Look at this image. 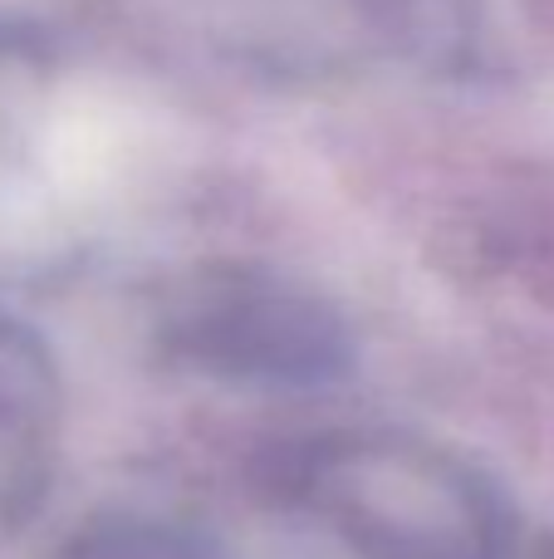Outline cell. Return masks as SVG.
I'll return each instance as SVG.
<instances>
[{"label":"cell","mask_w":554,"mask_h":559,"mask_svg":"<svg viewBox=\"0 0 554 559\" xmlns=\"http://www.w3.org/2000/svg\"><path fill=\"white\" fill-rule=\"evenodd\" d=\"M162 354L236 388H324L349 373L353 334L320 295L261 271H206L162 314Z\"/></svg>","instance_id":"obj_2"},{"label":"cell","mask_w":554,"mask_h":559,"mask_svg":"<svg viewBox=\"0 0 554 559\" xmlns=\"http://www.w3.org/2000/svg\"><path fill=\"white\" fill-rule=\"evenodd\" d=\"M59 368L35 329L0 314V521L45 496L59 437Z\"/></svg>","instance_id":"obj_3"},{"label":"cell","mask_w":554,"mask_h":559,"mask_svg":"<svg viewBox=\"0 0 554 559\" xmlns=\"http://www.w3.org/2000/svg\"><path fill=\"white\" fill-rule=\"evenodd\" d=\"M59 559H226L221 545L192 521L153 511H108L79 525Z\"/></svg>","instance_id":"obj_4"},{"label":"cell","mask_w":554,"mask_h":559,"mask_svg":"<svg viewBox=\"0 0 554 559\" xmlns=\"http://www.w3.org/2000/svg\"><path fill=\"white\" fill-rule=\"evenodd\" d=\"M290 496L359 559H506L510 550L506 496L427 437H320L290 462Z\"/></svg>","instance_id":"obj_1"}]
</instances>
